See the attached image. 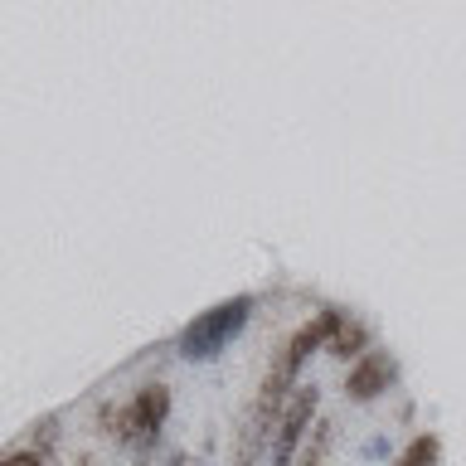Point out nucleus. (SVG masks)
I'll return each instance as SVG.
<instances>
[{
	"mask_svg": "<svg viewBox=\"0 0 466 466\" xmlns=\"http://www.w3.org/2000/svg\"><path fill=\"white\" fill-rule=\"evenodd\" d=\"M5 466H44V457H39V451H10Z\"/></svg>",
	"mask_w": 466,
	"mask_h": 466,
	"instance_id": "6e6552de",
	"label": "nucleus"
},
{
	"mask_svg": "<svg viewBox=\"0 0 466 466\" xmlns=\"http://www.w3.org/2000/svg\"><path fill=\"white\" fill-rule=\"evenodd\" d=\"M316 408H320V389L301 379V384L291 389L282 418H277V432H272V447H268V466H291L301 457L306 437H311V428H316Z\"/></svg>",
	"mask_w": 466,
	"mask_h": 466,
	"instance_id": "7ed1b4c3",
	"label": "nucleus"
},
{
	"mask_svg": "<svg viewBox=\"0 0 466 466\" xmlns=\"http://www.w3.org/2000/svg\"><path fill=\"white\" fill-rule=\"evenodd\" d=\"M330 442H335V422H330V418H320L316 428H311V437H306V447H301L297 466H326V457H330Z\"/></svg>",
	"mask_w": 466,
	"mask_h": 466,
	"instance_id": "0eeeda50",
	"label": "nucleus"
},
{
	"mask_svg": "<svg viewBox=\"0 0 466 466\" xmlns=\"http://www.w3.org/2000/svg\"><path fill=\"white\" fill-rule=\"evenodd\" d=\"M97 422H102V432H107L116 447L137 451V457L146 461L151 447L160 442V432H166V422H170V389L166 384H141L127 403L102 408Z\"/></svg>",
	"mask_w": 466,
	"mask_h": 466,
	"instance_id": "f257e3e1",
	"label": "nucleus"
},
{
	"mask_svg": "<svg viewBox=\"0 0 466 466\" xmlns=\"http://www.w3.org/2000/svg\"><path fill=\"white\" fill-rule=\"evenodd\" d=\"M253 306H258L253 297H228V301L209 306V311H199V316L180 330L175 350H180L189 364H209V360H218V355H224V350L248 330V320H253Z\"/></svg>",
	"mask_w": 466,
	"mask_h": 466,
	"instance_id": "f03ea898",
	"label": "nucleus"
},
{
	"mask_svg": "<svg viewBox=\"0 0 466 466\" xmlns=\"http://www.w3.org/2000/svg\"><path fill=\"white\" fill-rule=\"evenodd\" d=\"M166 466H189V457H170Z\"/></svg>",
	"mask_w": 466,
	"mask_h": 466,
	"instance_id": "1a4fd4ad",
	"label": "nucleus"
},
{
	"mask_svg": "<svg viewBox=\"0 0 466 466\" xmlns=\"http://www.w3.org/2000/svg\"><path fill=\"white\" fill-rule=\"evenodd\" d=\"M393 384H399V364H393V355H389V350H370L364 360L350 364L345 399L350 403H374V399H384Z\"/></svg>",
	"mask_w": 466,
	"mask_h": 466,
	"instance_id": "20e7f679",
	"label": "nucleus"
},
{
	"mask_svg": "<svg viewBox=\"0 0 466 466\" xmlns=\"http://www.w3.org/2000/svg\"><path fill=\"white\" fill-rule=\"evenodd\" d=\"M437 461H442V437H437V432H418L413 442L399 451V461H393V466H437Z\"/></svg>",
	"mask_w": 466,
	"mask_h": 466,
	"instance_id": "423d86ee",
	"label": "nucleus"
},
{
	"mask_svg": "<svg viewBox=\"0 0 466 466\" xmlns=\"http://www.w3.org/2000/svg\"><path fill=\"white\" fill-rule=\"evenodd\" d=\"M326 355H335V360H350V364L370 355V330H364V320H355V316H340V326H335Z\"/></svg>",
	"mask_w": 466,
	"mask_h": 466,
	"instance_id": "39448f33",
	"label": "nucleus"
}]
</instances>
